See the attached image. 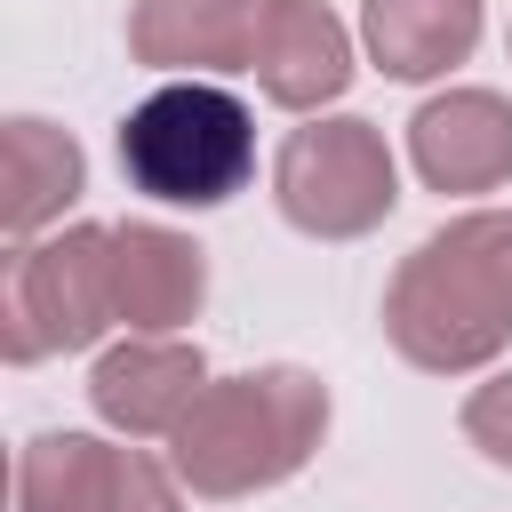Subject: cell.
Returning <instances> with one entry per match:
<instances>
[{"instance_id":"cell-5","label":"cell","mask_w":512,"mask_h":512,"mask_svg":"<svg viewBox=\"0 0 512 512\" xmlns=\"http://www.w3.org/2000/svg\"><path fill=\"white\" fill-rule=\"evenodd\" d=\"M272 200L312 240H360V232H376L392 216L400 160H392V144H384L376 120L336 112V120L288 128V144L272 160Z\"/></svg>"},{"instance_id":"cell-11","label":"cell","mask_w":512,"mask_h":512,"mask_svg":"<svg viewBox=\"0 0 512 512\" xmlns=\"http://www.w3.org/2000/svg\"><path fill=\"white\" fill-rule=\"evenodd\" d=\"M112 280H120V320L136 336H176L208 296V256L176 224L136 216V224H112Z\"/></svg>"},{"instance_id":"cell-1","label":"cell","mask_w":512,"mask_h":512,"mask_svg":"<svg viewBox=\"0 0 512 512\" xmlns=\"http://www.w3.org/2000/svg\"><path fill=\"white\" fill-rule=\"evenodd\" d=\"M384 336L424 376L488 368L512 344V216L472 208L424 232L384 288Z\"/></svg>"},{"instance_id":"cell-9","label":"cell","mask_w":512,"mask_h":512,"mask_svg":"<svg viewBox=\"0 0 512 512\" xmlns=\"http://www.w3.org/2000/svg\"><path fill=\"white\" fill-rule=\"evenodd\" d=\"M408 160L432 192H496L512 176V104L496 88H448L416 104Z\"/></svg>"},{"instance_id":"cell-2","label":"cell","mask_w":512,"mask_h":512,"mask_svg":"<svg viewBox=\"0 0 512 512\" xmlns=\"http://www.w3.org/2000/svg\"><path fill=\"white\" fill-rule=\"evenodd\" d=\"M328 432V384L312 368H248V376H208L192 416L168 440V464L192 496L232 504L256 488H280L312 464Z\"/></svg>"},{"instance_id":"cell-8","label":"cell","mask_w":512,"mask_h":512,"mask_svg":"<svg viewBox=\"0 0 512 512\" xmlns=\"http://www.w3.org/2000/svg\"><path fill=\"white\" fill-rule=\"evenodd\" d=\"M248 72L280 112H320V104H336L352 88V32L320 0H264Z\"/></svg>"},{"instance_id":"cell-4","label":"cell","mask_w":512,"mask_h":512,"mask_svg":"<svg viewBox=\"0 0 512 512\" xmlns=\"http://www.w3.org/2000/svg\"><path fill=\"white\" fill-rule=\"evenodd\" d=\"M120 320V280H112V232L104 224H64L48 240H16L8 280H0V352L16 368L48 352H88Z\"/></svg>"},{"instance_id":"cell-6","label":"cell","mask_w":512,"mask_h":512,"mask_svg":"<svg viewBox=\"0 0 512 512\" xmlns=\"http://www.w3.org/2000/svg\"><path fill=\"white\" fill-rule=\"evenodd\" d=\"M176 488V464L96 432H40L16 456V512H184Z\"/></svg>"},{"instance_id":"cell-10","label":"cell","mask_w":512,"mask_h":512,"mask_svg":"<svg viewBox=\"0 0 512 512\" xmlns=\"http://www.w3.org/2000/svg\"><path fill=\"white\" fill-rule=\"evenodd\" d=\"M264 0H128V56L144 72L176 80H224L248 72Z\"/></svg>"},{"instance_id":"cell-12","label":"cell","mask_w":512,"mask_h":512,"mask_svg":"<svg viewBox=\"0 0 512 512\" xmlns=\"http://www.w3.org/2000/svg\"><path fill=\"white\" fill-rule=\"evenodd\" d=\"M88 184V160L80 144L56 128V120H0V232L8 240H40Z\"/></svg>"},{"instance_id":"cell-7","label":"cell","mask_w":512,"mask_h":512,"mask_svg":"<svg viewBox=\"0 0 512 512\" xmlns=\"http://www.w3.org/2000/svg\"><path fill=\"white\" fill-rule=\"evenodd\" d=\"M200 392H208V360L184 336H128L88 376L96 416L112 432H128V440H176V424L192 416Z\"/></svg>"},{"instance_id":"cell-13","label":"cell","mask_w":512,"mask_h":512,"mask_svg":"<svg viewBox=\"0 0 512 512\" xmlns=\"http://www.w3.org/2000/svg\"><path fill=\"white\" fill-rule=\"evenodd\" d=\"M360 48L384 80H440L480 48V0H360Z\"/></svg>"},{"instance_id":"cell-3","label":"cell","mask_w":512,"mask_h":512,"mask_svg":"<svg viewBox=\"0 0 512 512\" xmlns=\"http://www.w3.org/2000/svg\"><path fill=\"white\" fill-rule=\"evenodd\" d=\"M120 176L160 208H224L256 176V112L216 80H168L120 120Z\"/></svg>"},{"instance_id":"cell-14","label":"cell","mask_w":512,"mask_h":512,"mask_svg":"<svg viewBox=\"0 0 512 512\" xmlns=\"http://www.w3.org/2000/svg\"><path fill=\"white\" fill-rule=\"evenodd\" d=\"M464 440H472L488 464L512 472V368L488 376V384H472V400H464Z\"/></svg>"}]
</instances>
